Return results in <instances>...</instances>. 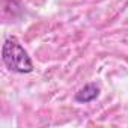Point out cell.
<instances>
[{
  "mask_svg": "<svg viewBox=\"0 0 128 128\" xmlns=\"http://www.w3.org/2000/svg\"><path fill=\"white\" fill-rule=\"evenodd\" d=\"M2 59L5 62V65L14 71V72H20V74H27L33 71V63L32 59L29 57L27 51L23 48V45L18 42L17 38L9 36L2 47Z\"/></svg>",
  "mask_w": 128,
  "mask_h": 128,
  "instance_id": "6da1fadb",
  "label": "cell"
},
{
  "mask_svg": "<svg viewBox=\"0 0 128 128\" xmlns=\"http://www.w3.org/2000/svg\"><path fill=\"white\" fill-rule=\"evenodd\" d=\"M98 95H100V88H98L95 83H89V84H86L84 88H82V89L76 94L74 100H76L77 102H90V101H94Z\"/></svg>",
  "mask_w": 128,
  "mask_h": 128,
  "instance_id": "7a4b0ae2",
  "label": "cell"
}]
</instances>
